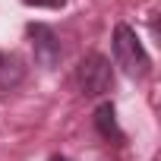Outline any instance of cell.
<instances>
[{"label":"cell","instance_id":"3","mask_svg":"<svg viewBox=\"0 0 161 161\" xmlns=\"http://www.w3.org/2000/svg\"><path fill=\"white\" fill-rule=\"evenodd\" d=\"M25 35H29V44L35 51V63L44 66V69H54L63 57V44L57 38V32L44 22H29L25 25Z\"/></svg>","mask_w":161,"mask_h":161},{"label":"cell","instance_id":"6","mask_svg":"<svg viewBox=\"0 0 161 161\" xmlns=\"http://www.w3.org/2000/svg\"><path fill=\"white\" fill-rule=\"evenodd\" d=\"M25 7H41V10H63L66 0H22Z\"/></svg>","mask_w":161,"mask_h":161},{"label":"cell","instance_id":"7","mask_svg":"<svg viewBox=\"0 0 161 161\" xmlns=\"http://www.w3.org/2000/svg\"><path fill=\"white\" fill-rule=\"evenodd\" d=\"M51 161H66V158H63V155H54V158H51Z\"/></svg>","mask_w":161,"mask_h":161},{"label":"cell","instance_id":"5","mask_svg":"<svg viewBox=\"0 0 161 161\" xmlns=\"http://www.w3.org/2000/svg\"><path fill=\"white\" fill-rule=\"evenodd\" d=\"M95 130H98V136L101 139H108V142H123V130H120V123H117V111H114V104L111 101H101L98 108H95Z\"/></svg>","mask_w":161,"mask_h":161},{"label":"cell","instance_id":"1","mask_svg":"<svg viewBox=\"0 0 161 161\" xmlns=\"http://www.w3.org/2000/svg\"><path fill=\"white\" fill-rule=\"evenodd\" d=\"M111 51H114V63L130 79H145L152 73V57H148V51H145V44H142V38L136 35L133 25H126V22L114 25Z\"/></svg>","mask_w":161,"mask_h":161},{"label":"cell","instance_id":"2","mask_svg":"<svg viewBox=\"0 0 161 161\" xmlns=\"http://www.w3.org/2000/svg\"><path fill=\"white\" fill-rule=\"evenodd\" d=\"M76 86L86 98H101L114 92V66L104 54H86L76 66Z\"/></svg>","mask_w":161,"mask_h":161},{"label":"cell","instance_id":"4","mask_svg":"<svg viewBox=\"0 0 161 161\" xmlns=\"http://www.w3.org/2000/svg\"><path fill=\"white\" fill-rule=\"evenodd\" d=\"M25 76H29V63L19 51H0V89L3 92L19 89Z\"/></svg>","mask_w":161,"mask_h":161}]
</instances>
